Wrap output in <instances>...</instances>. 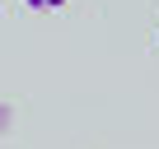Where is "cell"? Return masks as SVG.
I'll use <instances>...</instances> for the list:
<instances>
[{
  "instance_id": "obj_1",
  "label": "cell",
  "mask_w": 159,
  "mask_h": 149,
  "mask_svg": "<svg viewBox=\"0 0 159 149\" xmlns=\"http://www.w3.org/2000/svg\"><path fill=\"white\" fill-rule=\"evenodd\" d=\"M24 5H28V10H38V14H47V10H61L66 0H24Z\"/></svg>"
},
{
  "instance_id": "obj_2",
  "label": "cell",
  "mask_w": 159,
  "mask_h": 149,
  "mask_svg": "<svg viewBox=\"0 0 159 149\" xmlns=\"http://www.w3.org/2000/svg\"><path fill=\"white\" fill-rule=\"evenodd\" d=\"M0 130H5V103H0Z\"/></svg>"
}]
</instances>
